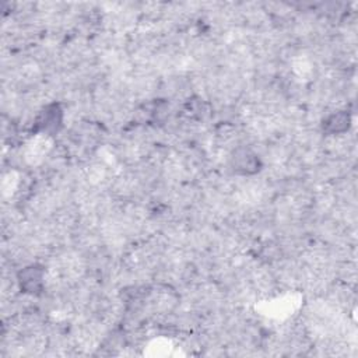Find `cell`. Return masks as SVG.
I'll return each mask as SVG.
<instances>
[{
    "mask_svg": "<svg viewBox=\"0 0 358 358\" xmlns=\"http://www.w3.org/2000/svg\"><path fill=\"white\" fill-rule=\"evenodd\" d=\"M64 122V112L63 108L59 102H50L42 106L32 124V131L35 134H46V136H53L57 134Z\"/></svg>",
    "mask_w": 358,
    "mask_h": 358,
    "instance_id": "6da1fadb",
    "label": "cell"
},
{
    "mask_svg": "<svg viewBox=\"0 0 358 358\" xmlns=\"http://www.w3.org/2000/svg\"><path fill=\"white\" fill-rule=\"evenodd\" d=\"M229 166L236 175L252 176L260 172L263 162L260 157L249 147H236L229 155Z\"/></svg>",
    "mask_w": 358,
    "mask_h": 358,
    "instance_id": "7a4b0ae2",
    "label": "cell"
},
{
    "mask_svg": "<svg viewBox=\"0 0 358 358\" xmlns=\"http://www.w3.org/2000/svg\"><path fill=\"white\" fill-rule=\"evenodd\" d=\"M17 284L24 294L41 295L45 288V267L39 263L24 266L17 271Z\"/></svg>",
    "mask_w": 358,
    "mask_h": 358,
    "instance_id": "3957f363",
    "label": "cell"
},
{
    "mask_svg": "<svg viewBox=\"0 0 358 358\" xmlns=\"http://www.w3.org/2000/svg\"><path fill=\"white\" fill-rule=\"evenodd\" d=\"M351 113L348 110L340 109L329 113L322 122V131L326 136H340L350 130L351 127Z\"/></svg>",
    "mask_w": 358,
    "mask_h": 358,
    "instance_id": "277c9868",
    "label": "cell"
}]
</instances>
